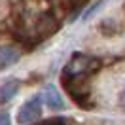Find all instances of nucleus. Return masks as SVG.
Masks as SVG:
<instances>
[{
  "instance_id": "f257e3e1",
  "label": "nucleus",
  "mask_w": 125,
  "mask_h": 125,
  "mask_svg": "<svg viewBox=\"0 0 125 125\" xmlns=\"http://www.w3.org/2000/svg\"><path fill=\"white\" fill-rule=\"evenodd\" d=\"M40 102H42V95H36L34 99L27 101L19 110V121L23 123H29V121H34L40 114Z\"/></svg>"
},
{
  "instance_id": "f03ea898",
  "label": "nucleus",
  "mask_w": 125,
  "mask_h": 125,
  "mask_svg": "<svg viewBox=\"0 0 125 125\" xmlns=\"http://www.w3.org/2000/svg\"><path fill=\"white\" fill-rule=\"evenodd\" d=\"M44 95H46V97H44V101H46V104L51 110H62V108H64V101H62V97L59 95V91H57L53 85L47 87Z\"/></svg>"
},
{
  "instance_id": "7ed1b4c3",
  "label": "nucleus",
  "mask_w": 125,
  "mask_h": 125,
  "mask_svg": "<svg viewBox=\"0 0 125 125\" xmlns=\"http://www.w3.org/2000/svg\"><path fill=\"white\" fill-rule=\"evenodd\" d=\"M17 61H19V51H15L13 47H0V68H6Z\"/></svg>"
},
{
  "instance_id": "20e7f679",
  "label": "nucleus",
  "mask_w": 125,
  "mask_h": 125,
  "mask_svg": "<svg viewBox=\"0 0 125 125\" xmlns=\"http://www.w3.org/2000/svg\"><path fill=\"white\" fill-rule=\"evenodd\" d=\"M17 89H19V83H17V80H10L6 85L2 87V101H8V99H11L13 95L17 93Z\"/></svg>"
},
{
  "instance_id": "39448f33",
  "label": "nucleus",
  "mask_w": 125,
  "mask_h": 125,
  "mask_svg": "<svg viewBox=\"0 0 125 125\" xmlns=\"http://www.w3.org/2000/svg\"><path fill=\"white\" fill-rule=\"evenodd\" d=\"M119 102H121V108L125 110V89H123V93H121V97H119Z\"/></svg>"
},
{
  "instance_id": "423d86ee",
  "label": "nucleus",
  "mask_w": 125,
  "mask_h": 125,
  "mask_svg": "<svg viewBox=\"0 0 125 125\" xmlns=\"http://www.w3.org/2000/svg\"><path fill=\"white\" fill-rule=\"evenodd\" d=\"M6 121H10V117L6 116V114H2V116H0V123H6Z\"/></svg>"
}]
</instances>
